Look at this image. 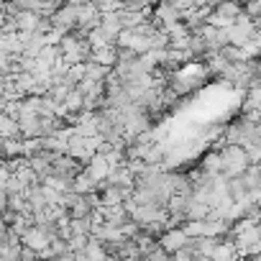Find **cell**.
<instances>
[{
    "instance_id": "1",
    "label": "cell",
    "mask_w": 261,
    "mask_h": 261,
    "mask_svg": "<svg viewBox=\"0 0 261 261\" xmlns=\"http://www.w3.org/2000/svg\"><path fill=\"white\" fill-rule=\"evenodd\" d=\"M220 159H223V174H228V177H238L251 167L248 149L241 144H225L220 151Z\"/></svg>"
},
{
    "instance_id": "2",
    "label": "cell",
    "mask_w": 261,
    "mask_h": 261,
    "mask_svg": "<svg viewBox=\"0 0 261 261\" xmlns=\"http://www.w3.org/2000/svg\"><path fill=\"white\" fill-rule=\"evenodd\" d=\"M190 238H192V236L185 230V225H172V228H167V230L159 236V243L174 256V251H179L182 246H187Z\"/></svg>"
},
{
    "instance_id": "3",
    "label": "cell",
    "mask_w": 261,
    "mask_h": 261,
    "mask_svg": "<svg viewBox=\"0 0 261 261\" xmlns=\"http://www.w3.org/2000/svg\"><path fill=\"white\" fill-rule=\"evenodd\" d=\"M256 128H258V136H261V118L256 120Z\"/></svg>"
}]
</instances>
